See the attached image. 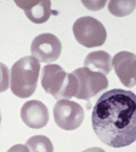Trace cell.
Wrapping results in <instances>:
<instances>
[{"label": "cell", "instance_id": "obj_1", "mask_svg": "<svg viewBox=\"0 0 136 152\" xmlns=\"http://www.w3.org/2000/svg\"><path fill=\"white\" fill-rule=\"evenodd\" d=\"M93 131L107 145L118 148L136 140V95L119 88L103 94L93 108Z\"/></svg>", "mask_w": 136, "mask_h": 152}, {"label": "cell", "instance_id": "obj_2", "mask_svg": "<svg viewBox=\"0 0 136 152\" xmlns=\"http://www.w3.org/2000/svg\"><path fill=\"white\" fill-rule=\"evenodd\" d=\"M40 64L32 56H25L17 61L11 69L10 89L17 97L26 99L35 93Z\"/></svg>", "mask_w": 136, "mask_h": 152}, {"label": "cell", "instance_id": "obj_3", "mask_svg": "<svg viewBox=\"0 0 136 152\" xmlns=\"http://www.w3.org/2000/svg\"><path fill=\"white\" fill-rule=\"evenodd\" d=\"M41 83L46 93L57 101L70 100L76 94L74 75L67 73L58 64L45 66L41 71Z\"/></svg>", "mask_w": 136, "mask_h": 152}, {"label": "cell", "instance_id": "obj_4", "mask_svg": "<svg viewBox=\"0 0 136 152\" xmlns=\"http://www.w3.org/2000/svg\"><path fill=\"white\" fill-rule=\"evenodd\" d=\"M73 31L78 42L87 48L100 47L107 39L105 28L98 20L90 16L77 19L73 24Z\"/></svg>", "mask_w": 136, "mask_h": 152}, {"label": "cell", "instance_id": "obj_5", "mask_svg": "<svg viewBox=\"0 0 136 152\" xmlns=\"http://www.w3.org/2000/svg\"><path fill=\"white\" fill-rule=\"evenodd\" d=\"M77 83V92L75 97L89 101L102 91L106 89L109 82L105 75L94 72L86 67L79 68L72 72Z\"/></svg>", "mask_w": 136, "mask_h": 152}, {"label": "cell", "instance_id": "obj_6", "mask_svg": "<svg viewBox=\"0 0 136 152\" xmlns=\"http://www.w3.org/2000/svg\"><path fill=\"white\" fill-rule=\"evenodd\" d=\"M56 125L65 131H73L81 125L84 119V111L79 104L62 100L56 102L53 109Z\"/></svg>", "mask_w": 136, "mask_h": 152}, {"label": "cell", "instance_id": "obj_7", "mask_svg": "<svg viewBox=\"0 0 136 152\" xmlns=\"http://www.w3.org/2000/svg\"><path fill=\"white\" fill-rule=\"evenodd\" d=\"M62 44L58 38L50 33L36 37L31 47V55L39 61L49 63L55 61L62 51Z\"/></svg>", "mask_w": 136, "mask_h": 152}, {"label": "cell", "instance_id": "obj_8", "mask_svg": "<svg viewBox=\"0 0 136 152\" xmlns=\"http://www.w3.org/2000/svg\"><path fill=\"white\" fill-rule=\"evenodd\" d=\"M113 66L122 83L127 88L136 85V55L126 51L116 54L113 59Z\"/></svg>", "mask_w": 136, "mask_h": 152}, {"label": "cell", "instance_id": "obj_9", "mask_svg": "<svg viewBox=\"0 0 136 152\" xmlns=\"http://www.w3.org/2000/svg\"><path fill=\"white\" fill-rule=\"evenodd\" d=\"M20 117L28 127L40 129L45 126L49 120L48 108L41 101L33 100L24 104L20 110Z\"/></svg>", "mask_w": 136, "mask_h": 152}, {"label": "cell", "instance_id": "obj_10", "mask_svg": "<svg viewBox=\"0 0 136 152\" xmlns=\"http://www.w3.org/2000/svg\"><path fill=\"white\" fill-rule=\"evenodd\" d=\"M15 2L17 6L24 10L28 18L34 23H44L48 20L51 15L58 14L57 11L51 9L50 1H15Z\"/></svg>", "mask_w": 136, "mask_h": 152}, {"label": "cell", "instance_id": "obj_11", "mask_svg": "<svg viewBox=\"0 0 136 152\" xmlns=\"http://www.w3.org/2000/svg\"><path fill=\"white\" fill-rule=\"evenodd\" d=\"M84 65L92 71L108 75L112 69L111 56L103 50L92 52L86 56Z\"/></svg>", "mask_w": 136, "mask_h": 152}, {"label": "cell", "instance_id": "obj_12", "mask_svg": "<svg viewBox=\"0 0 136 152\" xmlns=\"http://www.w3.org/2000/svg\"><path fill=\"white\" fill-rule=\"evenodd\" d=\"M25 145L29 152H54V147L50 139L45 136L37 135L29 138Z\"/></svg>", "mask_w": 136, "mask_h": 152}, {"label": "cell", "instance_id": "obj_13", "mask_svg": "<svg viewBox=\"0 0 136 152\" xmlns=\"http://www.w3.org/2000/svg\"><path fill=\"white\" fill-rule=\"evenodd\" d=\"M136 7V1H111L108 6L111 14L120 17L131 14Z\"/></svg>", "mask_w": 136, "mask_h": 152}, {"label": "cell", "instance_id": "obj_14", "mask_svg": "<svg viewBox=\"0 0 136 152\" xmlns=\"http://www.w3.org/2000/svg\"><path fill=\"white\" fill-rule=\"evenodd\" d=\"M10 85V71L7 66L0 62V93L9 89Z\"/></svg>", "mask_w": 136, "mask_h": 152}, {"label": "cell", "instance_id": "obj_15", "mask_svg": "<svg viewBox=\"0 0 136 152\" xmlns=\"http://www.w3.org/2000/svg\"><path fill=\"white\" fill-rule=\"evenodd\" d=\"M7 152H29L26 145L17 144L10 147Z\"/></svg>", "mask_w": 136, "mask_h": 152}, {"label": "cell", "instance_id": "obj_16", "mask_svg": "<svg viewBox=\"0 0 136 152\" xmlns=\"http://www.w3.org/2000/svg\"><path fill=\"white\" fill-rule=\"evenodd\" d=\"M82 152H106L103 148L100 147H94L87 148Z\"/></svg>", "mask_w": 136, "mask_h": 152}, {"label": "cell", "instance_id": "obj_17", "mask_svg": "<svg viewBox=\"0 0 136 152\" xmlns=\"http://www.w3.org/2000/svg\"><path fill=\"white\" fill-rule=\"evenodd\" d=\"M1 111H0V126H1Z\"/></svg>", "mask_w": 136, "mask_h": 152}]
</instances>
